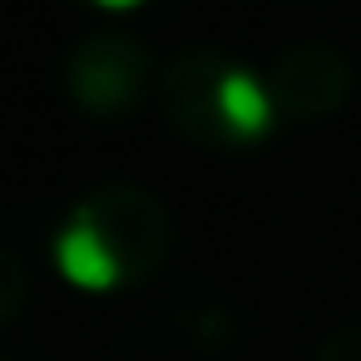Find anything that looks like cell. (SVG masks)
I'll return each instance as SVG.
<instances>
[{
    "instance_id": "6da1fadb",
    "label": "cell",
    "mask_w": 361,
    "mask_h": 361,
    "mask_svg": "<svg viewBox=\"0 0 361 361\" xmlns=\"http://www.w3.org/2000/svg\"><path fill=\"white\" fill-rule=\"evenodd\" d=\"M55 267L65 272V282H75L85 292H104L119 282V257L85 213L55 238Z\"/></svg>"
},
{
    "instance_id": "7a4b0ae2",
    "label": "cell",
    "mask_w": 361,
    "mask_h": 361,
    "mask_svg": "<svg viewBox=\"0 0 361 361\" xmlns=\"http://www.w3.org/2000/svg\"><path fill=\"white\" fill-rule=\"evenodd\" d=\"M218 119L233 129V134H243V139H252V134H262L267 124H272V104H267V90L247 75V70H228L223 80H218Z\"/></svg>"
},
{
    "instance_id": "3957f363",
    "label": "cell",
    "mask_w": 361,
    "mask_h": 361,
    "mask_svg": "<svg viewBox=\"0 0 361 361\" xmlns=\"http://www.w3.org/2000/svg\"><path fill=\"white\" fill-rule=\"evenodd\" d=\"M94 6H104V11H134L139 0H94Z\"/></svg>"
}]
</instances>
